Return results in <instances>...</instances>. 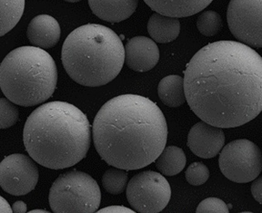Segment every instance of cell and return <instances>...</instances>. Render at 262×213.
<instances>
[{
	"label": "cell",
	"mask_w": 262,
	"mask_h": 213,
	"mask_svg": "<svg viewBox=\"0 0 262 213\" xmlns=\"http://www.w3.org/2000/svg\"><path fill=\"white\" fill-rule=\"evenodd\" d=\"M186 100L202 121L221 128L238 127L262 110V58L236 41L206 45L187 66Z\"/></svg>",
	"instance_id": "1"
},
{
	"label": "cell",
	"mask_w": 262,
	"mask_h": 213,
	"mask_svg": "<svg viewBox=\"0 0 262 213\" xmlns=\"http://www.w3.org/2000/svg\"><path fill=\"white\" fill-rule=\"evenodd\" d=\"M95 147L106 164L125 171L155 162L167 144L168 124L160 107L137 94L111 99L95 117Z\"/></svg>",
	"instance_id": "2"
},
{
	"label": "cell",
	"mask_w": 262,
	"mask_h": 213,
	"mask_svg": "<svg viewBox=\"0 0 262 213\" xmlns=\"http://www.w3.org/2000/svg\"><path fill=\"white\" fill-rule=\"evenodd\" d=\"M86 115L69 102L37 107L25 123L23 141L33 160L53 170L70 168L86 157L91 144Z\"/></svg>",
	"instance_id": "3"
},
{
	"label": "cell",
	"mask_w": 262,
	"mask_h": 213,
	"mask_svg": "<svg viewBox=\"0 0 262 213\" xmlns=\"http://www.w3.org/2000/svg\"><path fill=\"white\" fill-rule=\"evenodd\" d=\"M66 72L81 86H105L119 75L125 62L121 39L105 25L88 24L75 29L62 46Z\"/></svg>",
	"instance_id": "4"
},
{
	"label": "cell",
	"mask_w": 262,
	"mask_h": 213,
	"mask_svg": "<svg viewBox=\"0 0 262 213\" xmlns=\"http://www.w3.org/2000/svg\"><path fill=\"white\" fill-rule=\"evenodd\" d=\"M52 57L37 46L12 50L0 65V88L13 103L29 107L46 102L57 87Z\"/></svg>",
	"instance_id": "5"
},
{
	"label": "cell",
	"mask_w": 262,
	"mask_h": 213,
	"mask_svg": "<svg viewBox=\"0 0 262 213\" xmlns=\"http://www.w3.org/2000/svg\"><path fill=\"white\" fill-rule=\"evenodd\" d=\"M49 205L56 213H92L101 201L98 182L86 172H66L49 191Z\"/></svg>",
	"instance_id": "6"
},
{
	"label": "cell",
	"mask_w": 262,
	"mask_h": 213,
	"mask_svg": "<svg viewBox=\"0 0 262 213\" xmlns=\"http://www.w3.org/2000/svg\"><path fill=\"white\" fill-rule=\"evenodd\" d=\"M221 150L219 164L227 179L237 183H247L259 176L262 170L261 152L253 142L235 140Z\"/></svg>",
	"instance_id": "7"
},
{
	"label": "cell",
	"mask_w": 262,
	"mask_h": 213,
	"mask_svg": "<svg viewBox=\"0 0 262 213\" xmlns=\"http://www.w3.org/2000/svg\"><path fill=\"white\" fill-rule=\"evenodd\" d=\"M127 199L131 208L140 213L163 210L171 198V189L159 172L146 171L132 177L127 185Z\"/></svg>",
	"instance_id": "8"
},
{
	"label": "cell",
	"mask_w": 262,
	"mask_h": 213,
	"mask_svg": "<svg viewBox=\"0 0 262 213\" xmlns=\"http://www.w3.org/2000/svg\"><path fill=\"white\" fill-rule=\"evenodd\" d=\"M262 0H230L227 19L238 41L253 48L262 46Z\"/></svg>",
	"instance_id": "9"
},
{
	"label": "cell",
	"mask_w": 262,
	"mask_h": 213,
	"mask_svg": "<svg viewBox=\"0 0 262 213\" xmlns=\"http://www.w3.org/2000/svg\"><path fill=\"white\" fill-rule=\"evenodd\" d=\"M38 169L31 157L15 153L0 163V186L15 196L26 195L36 188Z\"/></svg>",
	"instance_id": "10"
},
{
	"label": "cell",
	"mask_w": 262,
	"mask_h": 213,
	"mask_svg": "<svg viewBox=\"0 0 262 213\" xmlns=\"http://www.w3.org/2000/svg\"><path fill=\"white\" fill-rule=\"evenodd\" d=\"M225 140L222 128L201 121L193 125L188 132V146L195 155L210 159L221 152Z\"/></svg>",
	"instance_id": "11"
},
{
	"label": "cell",
	"mask_w": 262,
	"mask_h": 213,
	"mask_svg": "<svg viewBox=\"0 0 262 213\" xmlns=\"http://www.w3.org/2000/svg\"><path fill=\"white\" fill-rule=\"evenodd\" d=\"M160 59V50L155 42L148 37H133L125 45V63L136 72L153 69Z\"/></svg>",
	"instance_id": "12"
},
{
	"label": "cell",
	"mask_w": 262,
	"mask_h": 213,
	"mask_svg": "<svg viewBox=\"0 0 262 213\" xmlns=\"http://www.w3.org/2000/svg\"><path fill=\"white\" fill-rule=\"evenodd\" d=\"M60 25L57 19L49 15H39L30 21L28 38L34 46L42 49L52 48L60 39Z\"/></svg>",
	"instance_id": "13"
},
{
	"label": "cell",
	"mask_w": 262,
	"mask_h": 213,
	"mask_svg": "<svg viewBox=\"0 0 262 213\" xmlns=\"http://www.w3.org/2000/svg\"><path fill=\"white\" fill-rule=\"evenodd\" d=\"M139 0H89L90 8L102 20L119 23L133 15Z\"/></svg>",
	"instance_id": "14"
},
{
	"label": "cell",
	"mask_w": 262,
	"mask_h": 213,
	"mask_svg": "<svg viewBox=\"0 0 262 213\" xmlns=\"http://www.w3.org/2000/svg\"><path fill=\"white\" fill-rule=\"evenodd\" d=\"M157 13L173 17H190L207 8L213 0H144Z\"/></svg>",
	"instance_id": "15"
},
{
	"label": "cell",
	"mask_w": 262,
	"mask_h": 213,
	"mask_svg": "<svg viewBox=\"0 0 262 213\" xmlns=\"http://www.w3.org/2000/svg\"><path fill=\"white\" fill-rule=\"evenodd\" d=\"M147 31L153 41L169 43L174 41L179 37L180 22L178 17L164 16L156 12L148 20Z\"/></svg>",
	"instance_id": "16"
},
{
	"label": "cell",
	"mask_w": 262,
	"mask_h": 213,
	"mask_svg": "<svg viewBox=\"0 0 262 213\" xmlns=\"http://www.w3.org/2000/svg\"><path fill=\"white\" fill-rule=\"evenodd\" d=\"M161 102L168 107H179L187 102L184 90V79L180 75L164 77L158 86Z\"/></svg>",
	"instance_id": "17"
},
{
	"label": "cell",
	"mask_w": 262,
	"mask_h": 213,
	"mask_svg": "<svg viewBox=\"0 0 262 213\" xmlns=\"http://www.w3.org/2000/svg\"><path fill=\"white\" fill-rule=\"evenodd\" d=\"M155 162L156 167L161 174L174 176L182 172L187 160L182 149L177 146H168L164 148Z\"/></svg>",
	"instance_id": "18"
},
{
	"label": "cell",
	"mask_w": 262,
	"mask_h": 213,
	"mask_svg": "<svg viewBox=\"0 0 262 213\" xmlns=\"http://www.w3.org/2000/svg\"><path fill=\"white\" fill-rule=\"evenodd\" d=\"M24 9L25 0H0V37L16 26Z\"/></svg>",
	"instance_id": "19"
},
{
	"label": "cell",
	"mask_w": 262,
	"mask_h": 213,
	"mask_svg": "<svg viewBox=\"0 0 262 213\" xmlns=\"http://www.w3.org/2000/svg\"><path fill=\"white\" fill-rule=\"evenodd\" d=\"M127 171L115 167L105 172L102 177V185L106 193L118 195L127 188Z\"/></svg>",
	"instance_id": "20"
},
{
	"label": "cell",
	"mask_w": 262,
	"mask_h": 213,
	"mask_svg": "<svg viewBox=\"0 0 262 213\" xmlns=\"http://www.w3.org/2000/svg\"><path fill=\"white\" fill-rule=\"evenodd\" d=\"M196 28L205 37H214L223 29V21L219 13L209 10L202 13L199 17Z\"/></svg>",
	"instance_id": "21"
},
{
	"label": "cell",
	"mask_w": 262,
	"mask_h": 213,
	"mask_svg": "<svg viewBox=\"0 0 262 213\" xmlns=\"http://www.w3.org/2000/svg\"><path fill=\"white\" fill-rule=\"evenodd\" d=\"M18 120V110L10 100L0 98V129L11 127Z\"/></svg>",
	"instance_id": "22"
},
{
	"label": "cell",
	"mask_w": 262,
	"mask_h": 213,
	"mask_svg": "<svg viewBox=\"0 0 262 213\" xmlns=\"http://www.w3.org/2000/svg\"><path fill=\"white\" fill-rule=\"evenodd\" d=\"M186 180L193 186L204 184L209 178V170L205 164L193 163L188 166L185 172Z\"/></svg>",
	"instance_id": "23"
},
{
	"label": "cell",
	"mask_w": 262,
	"mask_h": 213,
	"mask_svg": "<svg viewBox=\"0 0 262 213\" xmlns=\"http://www.w3.org/2000/svg\"><path fill=\"white\" fill-rule=\"evenodd\" d=\"M196 213H229L228 205L219 198H208L201 201L196 209Z\"/></svg>",
	"instance_id": "24"
},
{
	"label": "cell",
	"mask_w": 262,
	"mask_h": 213,
	"mask_svg": "<svg viewBox=\"0 0 262 213\" xmlns=\"http://www.w3.org/2000/svg\"><path fill=\"white\" fill-rule=\"evenodd\" d=\"M251 193L258 203H262V178L258 176L251 185Z\"/></svg>",
	"instance_id": "25"
},
{
	"label": "cell",
	"mask_w": 262,
	"mask_h": 213,
	"mask_svg": "<svg viewBox=\"0 0 262 213\" xmlns=\"http://www.w3.org/2000/svg\"><path fill=\"white\" fill-rule=\"evenodd\" d=\"M98 213H134L135 210H131L124 206H110L100 210H97Z\"/></svg>",
	"instance_id": "26"
},
{
	"label": "cell",
	"mask_w": 262,
	"mask_h": 213,
	"mask_svg": "<svg viewBox=\"0 0 262 213\" xmlns=\"http://www.w3.org/2000/svg\"><path fill=\"white\" fill-rule=\"evenodd\" d=\"M13 212L16 213H24L27 212V204L24 201H17L13 204L12 207Z\"/></svg>",
	"instance_id": "27"
},
{
	"label": "cell",
	"mask_w": 262,
	"mask_h": 213,
	"mask_svg": "<svg viewBox=\"0 0 262 213\" xmlns=\"http://www.w3.org/2000/svg\"><path fill=\"white\" fill-rule=\"evenodd\" d=\"M13 212L12 208L8 204V201L3 197L0 196V213Z\"/></svg>",
	"instance_id": "28"
},
{
	"label": "cell",
	"mask_w": 262,
	"mask_h": 213,
	"mask_svg": "<svg viewBox=\"0 0 262 213\" xmlns=\"http://www.w3.org/2000/svg\"><path fill=\"white\" fill-rule=\"evenodd\" d=\"M31 213H35V212H45L48 213L49 211L48 210H46V209H34V210H31L30 211Z\"/></svg>",
	"instance_id": "29"
},
{
	"label": "cell",
	"mask_w": 262,
	"mask_h": 213,
	"mask_svg": "<svg viewBox=\"0 0 262 213\" xmlns=\"http://www.w3.org/2000/svg\"><path fill=\"white\" fill-rule=\"evenodd\" d=\"M64 1L70 2V3H76V2H79V1H81V0H64Z\"/></svg>",
	"instance_id": "30"
}]
</instances>
